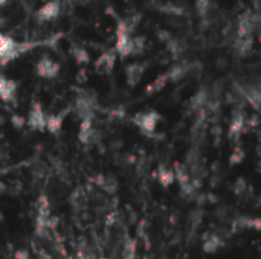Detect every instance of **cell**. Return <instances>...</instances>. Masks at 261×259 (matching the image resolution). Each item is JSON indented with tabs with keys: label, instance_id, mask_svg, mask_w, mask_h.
I'll return each instance as SVG.
<instances>
[{
	"label": "cell",
	"instance_id": "cell-1",
	"mask_svg": "<svg viewBox=\"0 0 261 259\" xmlns=\"http://www.w3.org/2000/svg\"><path fill=\"white\" fill-rule=\"evenodd\" d=\"M161 119H162V116L156 110H148V111L135 114L133 116V124L139 128V131L144 136L151 137L153 133L156 131V127H158Z\"/></svg>",
	"mask_w": 261,
	"mask_h": 259
},
{
	"label": "cell",
	"instance_id": "cell-2",
	"mask_svg": "<svg viewBox=\"0 0 261 259\" xmlns=\"http://www.w3.org/2000/svg\"><path fill=\"white\" fill-rule=\"evenodd\" d=\"M26 124L29 125L31 130H35V131L46 130V114L43 111L41 104L35 99L31 104V110H29V116H28Z\"/></svg>",
	"mask_w": 261,
	"mask_h": 259
},
{
	"label": "cell",
	"instance_id": "cell-3",
	"mask_svg": "<svg viewBox=\"0 0 261 259\" xmlns=\"http://www.w3.org/2000/svg\"><path fill=\"white\" fill-rule=\"evenodd\" d=\"M258 26V17L254 15L252 12H243L239 18L237 24V37L240 38H248L254 35V31Z\"/></svg>",
	"mask_w": 261,
	"mask_h": 259
},
{
	"label": "cell",
	"instance_id": "cell-4",
	"mask_svg": "<svg viewBox=\"0 0 261 259\" xmlns=\"http://www.w3.org/2000/svg\"><path fill=\"white\" fill-rule=\"evenodd\" d=\"M60 12H61L60 0H49L35 12V18L38 23H46V21L55 20L60 15Z\"/></svg>",
	"mask_w": 261,
	"mask_h": 259
},
{
	"label": "cell",
	"instance_id": "cell-5",
	"mask_svg": "<svg viewBox=\"0 0 261 259\" xmlns=\"http://www.w3.org/2000/svg\"><path fill=\"white\" fill-rule=\"evenodd\" d=\"M35 70H37V75L40 78H44V79H52L55 76H58L60 73V64L49 58V56H41L35 66Z\"/></svg>",
	"mask_w": 261,
	"mask_h": 259
},
{
	"label": "cell",
	"instance_id": "cell-6",
	"mask_svg": "<svg viewBox=\"0 0 261 259\" xmlns=\"http://www.w3.org/2000/svg\"><path fill=\"white\" fill-rule=\"evenodd\" d=\"M17 90H18L17 81L0 75V99L5 104H15L17 102Z\"/></svg>",
	"mask_w": 261,
	"mask_h": 259
},
{
	"label": "cell",
	"instance_id": "cell-7",
	"mask_svg": "<svg viewBox=\"0 0 261 259\" xmlns=\"http://www.w3.org/2000/svg\"><path fill=\"white\" fill-rule=\"evenodd\" d=\"M78 139L84 145L95 143L99 139V131L93 127V119H83L80 124Z\"/></svg>",
	"mask_w": 261,
	"mask_h": 259
},
{
	"label": "cell",
	"instance_id": "cell-8",
	"mask_svg": "<svg viewBox=\"0 0 261 259\" xmlns=\"http://www.w3.org/2000/svg\"><path fill=\"white\" fill-rule=\"evenodd\" d=\"M116 50L113 49H107L106 52H102V55L95 61V69L99 73H110L115 67V61H116Z\"/></svg>",
	"mask_w": 261,
	"mask_h": 259
},
{
	"label": "cell",
	"instance_id": "cell-9",
	"mask_svg": "<svg viewBox=\"0 0 261 259\" xmlns=\"http://www.w3.org/2000/svg\"><path fill=\"white\" fill-rule=\"evenodd\" d=\"M145 69H147V64H144V63H132V64H128L125 67L127 84L130 87H136L141 82V79H142V76L145 73Z\"/></svg>",
	"mask_w": 261,
	"mask_h": 259
},
{
	"label": "cell",
	"instance_id": "cell-10",
	"mask_svg": "<svg viewBox=\"0 0 261 259\" xmlns=\"http://www.w3.org/2000/svg\"><path fill=\"white\" fill-rule=\"evenodd\" d=\"M245 124H246V119H245V114L242 110H236L232 113V118H231V125H229V131H228V136L231 140H239L243 130H245Z\"/></svg>",
	"mask_w": 261,
	"mask_h": 259
},
{
	"label": "cell",
	"instance_id": "cell-11",
	"mask_svg": "<svg viewBox=\"0 0 261 259\" xmlns=\"http://www.w3.org/2000/svg\"><path fill=\"white\" fill-rule=\"evenodd\" d=\"M67 113H69V110H61L57 114L46 116V130L50 134H58L63 128V122H64V118L67 116Z\"/></svg>",
	"mask_w": 261,
	"mask_h": 259
},
{
	"label": "cell",
	"instance_id": "cell-12",
	"mask_svg": "<svg viewBox=\"0 0 261 259\" xmlns=\"http://www.w3.org/2000/svg\"><path fill=\"white\" fill-rule=\"evenodd\" d=\"M240 93L243 95V98H245L255 110H260L261 93L258 87H255V85H243V87H240Z\"/></svg>",
	"mask_w": 261,
	"mask_h": 259
},
{
	"label": "cell",
	"instance_id": "cell-13",
	"mask_svg": "<svg viewBox=\"0 0 261 259\" xmlns=\"http://www.w3.org/2000/svg\"><path fill=\"white\" fill-rule=\"evenodd\" d=\"M190 69H191L190 64H187V63H177V64H174L167 72V76H168V79L171 82H177V81H180L182 78H185L190 73Z\"/></svg>",
	"mask_w": 261,
	"mask_h": 259
},
{
	"label": "cell",
	"instance_id": "cell-14",
	"mask_svg": "<svg viewBox=\"0 0 261 259\" xmlns=\"http://www.w3.org/2000/svg\"><path fill=\"white\" fill-rule=\"evenodd\" d=\"M170 82V79H168V76H167V73H162V75H159L151 84H148L147 85V89H145V95H153V93H158V92H161L167 84Z\"/></svg>",
	"mask_w": 261,
	"mask_h": 259
},
{
	"label": "cell",
	"instance_id": "cell-15",
	"mask_svg": "<svg viewBox=\"0 0 261 259\" xmlns=\"http://www.w3.org/2000/svg\"><path fill=\"white\" fill-rule=\"evenodd\" d=\"M158 9L164 14H170V15H184L185 14V8L179 3L174 2H167V3H161L158 6Z\"/></svg>",
	"mask_w": 261,
	"mask_h": 259
},
{
	"label": "cell",
	"instance_id": "cell-16",
	"mask_svg": "<svg viewBox=\"0 0 261 259\" xmlns=\"http://www.w3.org/2000/svg\"><path fill=\"white\" fill-rule=\"evenodd\" d=\"M206 101H208L206 92H205V90H200V92H197V93L193 96V99H191V102H190V107H191L194 111H203V107H205Z\"/></svg>",
	"mask_w": 261,
	"mask_h": 259
},
{
	"label": "cell",
	"instance_id": "cell-17",
	"mask_svg": "<svg viewBox=\"0 0 261 259\" xmlns=\"http://www.w3.org/2000/svg\"><path fill=\"white\" fill-rule=\"evenodd\" d=\"M236 50H237L239 55H242V56L248 55V53L252 50V37H248V38H240V37H237V40H236Z\"/></svg>",
	"mask_w": 261,
	"mask_h": 259
},
{
	"label": "cell",
	"instance_id": "cell-18",
	"mask_svg": "<svg viewBox=\"0 0 261 259\" xmlns=\"http://www.w3.org/2000/svg\"><path fill=\"white\" fill-rule=\"evenodd\" d=\"M158 179H159L161 185L170 186V185H173L174 180H176L174 171H173V169H168V168H165V166H161L159 171H158Z\"/></svg>",
	"mask_w": 261,
	"mask_h": 259
},
{
	"label": "cell",
	"instance_id": "cell-19",
	"mask_svg": "<svg viewBox=\"0 0 261 259\" xmlns=\"http://www.w3.org/2000/svg\"><path fill=\"white\" fill-rule=\"evenodd\" d=\"M14 44H15V40H12L9 35L0 34V61L12 50Z\"/></svg>",
	"mask_w": 261,
	"mask_h": 259
},
{
	"label": "cell",
	"instance_id": "cell-20",
	"mask_svg": "<svg viewBox=\"0 0 261 259\" xmlns=\"http://www.w3.org/2000/svg\"><path fill=\"white\" fill-rule=\"evenodd\" d=\"M70 52H72V55H73V58H75V61L78 64H87L90 61L89 52L84 47H81V46H72Z\"/></svg>",
	"mask_w": 261,
	"mask_h": 259
},
{
	"label": "cell",
	"instance_id": "cell-21",
	"mask_svg": "<svg viewBox=\"0 0 261 259\" xmlns=\"http://www.w3.org/2000/svg\"><path fill=\"white\" fill-rule=\"evenodd\" d=\"M220 246H222V241H220V238H219V237H216V235H213L211 238L205 240L203 249H205L208 253H211V252H216V250H217Z\"/></svg>",
	"mask_w": 261,
	"mask_h": 259
},
{
	"label": "cell",
	"instance_id": "cell-22",
	"mask_svg": "<svg viewBox=\"0 0 261 259\" xmlns=\"http://www.w3.org/2000/svg\"><path fill=\"white\" fill-rule=\"evenodd\" d=\"M145 37H132V44H133V55H138V53H142L144 49H145Z\"/></svg>",
	"mask_w": 261,
	"mask_h": 259
},
{
	"label": "cell",
	"instance_id": "cell-23",
	"mask_svg": "<svg viewBox=\"0 0 261 259\" xmlns=\"http://www.w3.org/2000/svg\"><path fill=\"white\" fill-rule=\"evenodd\" d=\"M245 157V151L242 148H237L234 151V154L231 156V165H236V163H240Z\"/></svg>",
	"mask_w": 261,
	"mask_h": 259
},
{
	"label": "cell",
	"instance_id": "cell-24",
	"mask_svg": "<svg viewBox=\"0 0 261 259\" xmlns=\"http://www.w3.org/2000/svg\"><path fill=\"white\" fill-rule=\"evenodd\" d=\"M11 122H12L14 128H18V130L26 124V121H24L21 116H17V114H12V116H11Z\"/></svg>",
	"mask_w": 261,
	"mask_h": 259
},
{
	"label": "cell",
	"instance_id": "cell-25",
	"mask_svg": "<svg viewBox=\"0 0 261 259\" xmlns=\"http://www.w3.org/2000/svg\"><path fill=\"white\" fill-rule=\"evenodd\" d=\"M124 256L125 259H133L135 258V244L133 243H128L125 246V252H124Z\"/></svg>",
	"mask_w": 261,
	"mask_h": 259
},
{
	"label": "cell",
	"instance_id": "cell-26",
	"mask_svg": "<svg viewBox=\"0 0 261 259\" xmlns=\"http://www.w3.org/2000/svg\"><path fill=\"white\" fill-rule=\"evenodd\" d=\"M72 3H75V5H86V3H89V2H93V0H70Z\"/></svg>",
	"mask_w": 261,
	"mask_h": 259
},
{
	"label": "cell",
	"instance_id": "cell-27",
	"mask_svg": "<svg viewBox=\"0 0 261 259\" xmlns=\"http://www.w3.org/2000/svg\"><path fill=\"white\" fill-rule=\"evenodd\" d=\"M3 125H5V116H3V114L0 113V128H2Z\"/></svg>",
	"mask_w": 261,
	"mask_h": 259
},
{
	"label": "cell",
	"instance_id": "cell-28",
	"mask_svg": "<svg viewBox=\"0 0 261 259\" xmlns=\"http://www.w3.org/2000/svg\"><path fill=\"white\" fill-rule=\"evenodd\" d=\"M6 3H8V0H0V8H2V6H5Z\"/></svg>",
	"mask_w": 261,
	"mask_h": 259
},
{
	"label": "cell",
	"instance_id": "cell-29",
	"mask_svg": "<svg viewBox=\"0 0 261 259\" xmlns=\"http://www.w3.org/2000/svg\"><path fill=\"white\" fill-rule=\"evenodd\" d=\"M3 23H5V18H3V17H0V27L3 26Z\"/></svg>",
	"mask_w": 261,
	"mask_h": 259
},
{
	"label": "cell",
	"instance_id": "cell-30",
	"mask_svg": "<svg viewBox=\"0 0 261 259\" xmlns=\"http://www.w3.org/2000/svg\"><path fill=\"white\" fill-rule=\"evenodd\" d=\"M3 189H5V186H3V185H2V183H0V192H2V191H3Z\"/></svg>",
	"mask_w": 261,
	"mask_h": 259
},
{
	"label": "cell",
	"instance_id": "cell-31",
	"mask_svg": "<svg viewBox=\"0 0 261 259\" xmlns=\"http://www.w3.org/2000/svg\"><path fill=\"white\" fill-rule=\"evenodd\" d=\"M80 259H89V258H86V256H81V258Z\"/></svg>",
	"mask_w": 261,
	"mask_h": 259
}]
</instances>
